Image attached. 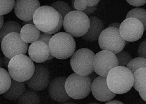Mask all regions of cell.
<instances>
[{"label": "cell", "instance_id": "1", "mask_svg": "<svg viewBox=\"0 0 146 104\" xmlns=\"http://www.w3.org/2000/svg\"><path fill=\"white\" fill-rule=\"evenodd\" d=\"M34 24L42 33L55 34L62 28L63 19L60 13L51 6H40L33 16Z\"/></svg>", "mask_w": 146, "mask_h": 104}, {"label": "cell", "instance_id": "2", "mask_svg": "<svg viewBox=\"0 0 146 104\" xmlns=\"http://www.w3.org/2000/svg\"><path fill=\"white\" fill-rule=\"evenodd\" d=\"M106 80L111 91L119 95L128 92L134 83L133 74L127 68L121 66H117L111 70Z\"/></svg>", "mask_w": 146, "mask_h": 104}, {"label": "cell", "instance_id": "3", "mask_svg": "<svg viewBox=\"0 0 146 104\" xmlns=\"http://www.w3.org/2000/svg\"><path fill=\"white\" fill-rule=\"evenodd\" d=\"M48 46L54 58L64 60L72 55L75 51L76 44L71 35L66 32H60L53 35Z\"/></svg>", "mask_w": 146, "mask_h": 104}, {"label": "cell", "instance_id": "4", "mask_svg": "<svg viewBox=\"0 0 146 104\" xmlns=\"http://www.w3.org/2000/svg\"><path fill=\"white\" fill-rule=\"evenodd\" d=\"M8 72L12 79L26 82L34 74L35 64L26 55H19L11 59L8 67Z\"/></svg>", "mask_w": 146, "mask_h": 104}, {"label": "cell", "instance_id": "5", "mask_svg": "<svg viewBox=\"0 0 146 104\" xmlns=\"http://www.w3.org/2000/svg\"><path fill=\"white\" fill-rule=\"evenodd\" d=\"M63 26L66 33L74 37H80L89 30L90 19L82 12L72 11L63 19Z\"/></svg>", "mask_w": 146, "mask_h": 104}, {"label": "cell", "instance_id": "6", "mask_svg": "<svg viewBox=\"0 0 146 104\" xmlns=\"http://www.w3.org/2000/svg\"><path fill=\"white\" fill-rule=\"evenodd\" d=\"M92 83L88 75L83 76L74 73L66 78L65 88L69 97L75 99H82L90 95Z\"/></svg>", "mask_w": 146, "mask_h": 104}, {"label": "cell", "instance_id": "7", "mask_svg": "<svg viewBox=\"0 0 146 104\" xmlns=\"http://www.w3.org/2000/svg\"><path fill=\"white\" fill-rule=\"evenodd\" d=\"M95 54L88 48H81L71 56L70 64L74 73L87 76L94 72L93 63Z\"/></svg>", "mask_w": 146, "mask_h": 104}, {"label": "cell", "instance_id": "8", "mask_svg": "<svg viewBox=\"0 0 146 104\" xmlns=\"http://www.w3.org/2000/svg\"><path fill=\"white\" fill-rule=\"evenodd\" d=\"M98 43L102 50L110 51L116 55L122 51L126 41L121 38L119 29L107 28L102 31Z\"/></svg>", "mask_w": 146, "mask_h": 104}, {"label": "cell", "instance_id": "9", "mask_svg": "<svg viewBox=\"0 0 146 104\" xmlns=\"http://www.w3.org/2000/svg\"><path fill=\"white\" fill-rule=\"evenodd\" d=\"M1 43L3 53L11 59L19 55L26 54L28 50V44L23 41L19 33L9 34L3 38Z\"/></svg>", "mask_w": 146, "mask_h": 104}, {"label": "cell", "instance_id": "10", "mask_svg": "<svg viewBox=\"0 0 146 104\" xmlns=\"http://www.w3.org/2000/svg\"><path fill=\"white\" fill-rule=\"evenodd\" d=\"M118 66L116 55L112 52L102 50L95 54L94 60V70L99 76L107 77L109 72Z\"/></svg>", "mask_w": 146, "mask_h": 104}, {"label": "cell", "instance_id": "11", "mask_svg": "<svg viewBox=\"0 0 146 104\" xmlns=\"http://www.w3.org/2000/svg\"><path fill=\"white\" fill-rule=\"evenodd\" d=\"M120 34L126 42L138 41L144 34V26L141 21L133 18H126L121 23Z\"/></svg>", "mask_w": 146, "mask_h": 104}, {"label": "cell", "instance_id": "12", "mask_svg": "<svg viewBox=\"0 0 146 104\" xmlns=\"http://www.w3.org/2000/svg\"><path fill=\"white\" fill-rule=\"evenodd\" d=\"M50 82L49 70L40 64L35 65V70L32 77L25 82L29 88L35 91H40L46 88Z\"/></svg>", "mask_w": 146, "mask_h": 104}, {"label": "cell", "instance_id": "13", "mask_svg": "<svg viewBox=\"0 0 146 104\" xmlns=\"http://www.w3.org/2000/svg\"><path fill=\"white\" fill-rule=\"evenodd\" d=\"M40 6V3L38 0H17L14 6V12L17 17L23 21H31L34 13Z\"/></svg>", "mask_w": 146, "mask_h": 104}, {"label": "cell", "instance_id": "14", "mask_svg": "<svg viewBox=\"0 0 146 104\" xmlns=\"http://www.w3.org/2000/svg\"><path fill=\"white\" fill-rule=\"evenodd\" d=\"M91 92L96 99L102 102L112 100L117 95L108 88L106 77L100 76L92 82Z\"/></svg>", "mask_w": 146, "mask_h": 104}, {"label": "cell", "instance_id": "15", "mask_svg": "<svg viewBox=\"0 0 146 104\" xmlns=\"http://www.w3.org/2000/svg\"><path fill=\"white\" fill-rule=\"evenodd\" d=\"M66 79V77L58 76L53 79L48 85L49 95L54 100L58 103H66L70 99L65 88Z\"/></svg>", "mask_w": 146, "mask_h": 104}, {"label": "cell", "instance_id": "16", "mask_svg": "<svg viewBox=\"0 0 146 104\" xmlns=\"http://www.w3.org/2000/svg\"><path fill=\"white\" fill-rule=\"evenodd\" d=\"M28 51L29 58L32 61L38 63L46 61L51 53L49 46L40 41L32 43L29 47Z\"/></svg>", "mask_w": 146, "mask_h": 104}, {"label": "cell", "instance_id": "17", "mask_svg": "<svg viewBox=\"0 0 146 104\" xmlns=\"http://www.w3.org/2000/svg\"><path fill=\"white\" fill-rule=\"evenodd\" d=\"M90 26L87 33L82 37L84 40L90 42H95L99 39V36L104 28V23L98 17L90 16Z\"/></svg>", "mask_w": 146, "mask_h": 104}, {"label": "cell", "instance_id": "18", "mask_svg": "<svg viewBox=\"0 0 146 104\" xmlns=\"http://www.w3.org/2000/svg\"><path fill=\"white\" fill-rule=\"evenodd\" d=\"M133 86L139 93L141 98L146 100V68L137 70L133 74Z\"/></svg>", "mask_w": 146, "mask_h": 104}, {"label": "cell", "instance_id": "19", "mask_svg": "<svg viewBox=\"0 0 146 104\" xmlns=\"http://www.w3.org/2000/svg\"><path fill=\"white\" fill-rule=\"evenodd\" d=\"M40 32L34 24H27L21 28L20 32L23 41L27 43H31L38 41Z\"/></svg>", "mask_w": 146, "mask_h": 104}, {"label": "cell", "instance_id": "20", "mask_svg": "<svg viewBox=\"0 0 146 104\" xmlns=\"http://www.w3.org/2000/svg\"><path fill=\"white\" fill-rule=\"evenodd\" d=\"M26 90V85L25 82L16 81L12 79L10 86L7 91L3 94V95L7 99L17 100L19 99Z\"/></svg>", "mask_w": 146, "mask_h": 104}, {"label": "cell", "instance_id": "21", "mask_svg": "<svg viewBox=\"0 0 146 104\" xmlns=\"http://www.w3.org/2000/svg\"><path fill=\"white\" fill-rule=\"evenodd\" d=\"M21 28L20 24L15 21L9 20L4 22L0 29V42L1 43L3 38L9 34L13 33L20 34Z\"/></svg>", "mask_w": 146, "mask_h": 104}, {"label": "cell", "instance_id": "22", "mask_svg": "<svg viewBox=\"0 0 146 104\" xmlns=\"http://www.w3.org/2000/svg\"><path fill=\"white\" fill-rule=\"evenodd\" d=\"M40 98L36 91L27 90L18 99V104H40Z\"/></svg>", "mask_w": 146, "mask_h": 104}, {"label": "cell", "instance_id": "23", "mask_svg": "<svg viewBox=\"0 0 146 104\" xmlns=\"http://www.w3.org/2000/svg\"><path fill=\"white\" fill-rule=\"evenodd\" d=\"M12 78L8 71L0 68V95L7 91L11 84Z\"/></svg>", "mask_w": 146, "mask_h": 104}, {"label": "cell", "instance_id": "24", "mask_svg": "<svg viewBox=\"0 0 146 104\" xmlns=\"http://www.w3.org/2000/svg\"><path fill=\"white\" fill-rule=\"evenodd\" d=\"M133 18L139 20L144 26V30L146 29V11L145 9L140 8H136L130 11L127 16L126 18Z\"/></svg>", "mask_w": 146, "mask_h": 104}, {"label": "cell", "instance_id": "25", "mask_svg": "<svg viewBox=\"0 0 146 104\" xmlns=\"http://www.w3.org/2000/svg\"><path fill=\"white\" fill-rule=\"evenodd\" d=\"M51 6L60 13L63 19L68 13L72 11L69 4L63 1L55 2L51 4Z\"/></svg>", "mask_w": 146, "mask_h": 104}, {"label": "cell", "instance_id": "26", "mask_svg": "<svg viewBox=\"0 0 146 104\" xmlns=\"http://www.w3.org/2000/svg\"><path fill=\"white\" fill-rule=\"evenodd\" d=\"M127 68L133 75L137 70L146 68V59L141 57L132 59L128 64Z\"/></svg>", "mask_w": 146, "mask_h": 104}, {"label": "cell", "instance_id": "27", "mask_svg": "<svg viewBox=\"0 0 146 104\" xmlns=\"http://www.w3.org/2000/svg\"><path fill=\"white\" fill-rule=\"evenodd\" d=\"M118 60V66L126 67L132 59V56L126 51H121L116 54Z\"/></svg>", "mask_w": 146, "mask_h": 104}, {"label": "cell", "instance_id": "28", "mask_svg": "<svg viewBox=\"0 0 146 104\" xmlns=\"http://www.w3.org/2000/svg\"><path fill=\"white\" fill-rule=\"evenodd\" d=\"M15 1H0V16L9 13L14 8Z\"/></svg>", "mask_w": 146, "mask_h": 104}, {"label": "cell", "instance_id": "29", "mask_svg": "<svg viewBox=\"0 0 146 104\" xmlns=\"http://www.w3.org/2000/svg\"><path fill=\"white\" fill-rule=\"evenodd\" d=\"M74 8L75 11L83 12L87 8L86 1H74Z\"/></svg>", "mask_w": 146, "mask_h": 104}, {"label": "cell", "instance_id": "30", "mask_svg": "<svg viewBox=\"0 0 146 104\" xmlns=\"http://www.w3.org/2000/svg\"><path fill=\"white\" fill-rule=\"evenodd\" d=\"M146 40L142 41L139 45L137 50V54L139 57L146 58Z\"/></svg>", "mask_w": 146, "mask_h": 104}, {"label": "cell", "instance_id": "31", "mask_svg": "<svg viewBox=\"0 0 146 104\" xmlns=\"http://www.w3.org/2000/svg\"><path fill=\"white\" fill-rule=\"evenodd\" d=\"M53 35L47 34L44 33L40 32L38 41H42L49 45V42Z\"/></svg>", "mask_w": 146, "mask_h": 104}, {"label": "cell", "instance_id": "32", "mask_svg": "<svg viewBox=\"0 0 146 104\" xmlns=\"http://www.w3.org/2000/svg\"><path fill=\"white\" fill-rule=\"evenodd\" d=\"M127 2L130 5L134 6H141L145 5L146 3L145 0L144 1H127Z\"/></svg>", "mask_w": 146, "mask_h": 104}, {"label": "cell", "instance_id": "33", "mask_svg": "<svg viewBox=\"0 0 146 104\" xmlns=\"http://www.w3.org/2000/svg\"><path fill=\"white\" fill-rule=\"evenodd\" d=\"M97 8V5L94 6H87L86 9L84 11L82 12H83L88 16L92 15L95 11Z\"/></svg>", "mask_w": 146, "mask_h": 104}, {"label": "cell", "instance_id": "34", "mask_svg": "<svg viewBox=\"0 0 146 104\" xmlns=\"http://www.w3.org/2000/svg\"><path fill=\"white\" fill-rule=\"evenodd\" d=\"M10 61L11 59H10V58H7L5 55L3 56V58H2V61L3 64L4 65V67H6V68H8Z\"/></svg>", "mask_w": 146, "mask_h": 104}, {"label": "cell", "instance_id": "35", "mask_svg": "<svg viewBox=\"0 0 146 104\" xmlns=\"http://www.w3.org/2000/svg\"><path fill=\"white\" fill-rule=\"evenodd\" d=\"M86 1L88 6H94L98 5L100 1Z\"/></svg>", "mask_w": 146, "mask_h": 104}, {"label": "cell", "instance_id": "36", "mask_svg": "<svg viewBox=\"0 0 146 104\" xmlns=\"http://www.w3.org/2000/svg\"><path fill=\"white\" fill-rule=\"evenodd\" d=\"M88 76H89V78H90L92 82L93 81H94L96 79V78L99 76V75H97L96 73H95L94 72H93L91 73V74L88 75Z\"/></svg>", "mask_w": 146, "mask_h": 104}, {"label": "cell", "instance_id": "37", "mask_svg": "<svg viewBox=\"0 0 146 104\" xmlns=\"http://www.w3.org/2000/svg\"><path fill=\"white\" fill-rule=\"evenodd\" d=\"M121 23H111L108 26V28H113L119 29Z\"/></svg>", "mask_w": 146, "mask_h": 104}, {"label": "cell", "instance_id": "38", "mask_svg": "<svg viewBox=\"0 0 146 104\" xmlns=\"http://www.w3.org/2000/svg\"><path fill=\"white\" fill-rule=\"evenodd\" d=\"M104 104H124L121 101L118 100H111L108 101Z\"/></svg>", "mask_w": 146, "mask_h": 104}, {"label": "cell", "instance_id": "39", "mask_svg": "<svg viewBox=\"0 0 146 104\" xmlns=\"http://www.w3.org/2000/svg\"><path fill=\"white\" fill-rule=\"evenodd\" d=\"M4 23V17L3 16H0V29Z\"/></svg>", "mask_w": 146, "mask_h": 104}, {"label": "cell", "instance_id": "40", "mask_svg": "<svg viewBox=\"0 0 146 104\" xmlns=\"http://www.w3.org/2000/svg\"><path fill=\"white\" fill-rule=\"evenodd\" d=\"M34 24V23H33V20H31V21H24L23 22V25H27V24Z\"/></svg>", "mask_w": 146, "mask_h": 104}, {"label": "cell", "instance_id": "41", "mask_svg": "<svg viewBox=\"0 0 146 104\" xmlns=\"http://www.w3.org/2000/svg\"><path fill=\"white\" fill-rule=\"evenodd\" d=\"M3 66V64L2 58L0 55V68H2Z\"/></svg>", "mask_w": 146, "mask_h": 104}, {"label": "cell", "instance_id": "42", "mask_svg": "<svg viewBox=\"0 0 146 104\" xmlns=\"http://www.w3.org/2000/svg\"><path fill=\"white\" fill-rule=\"evenodd\" d=\"M54 58V56L52 55L51 54H50V55L48 56V58L47 60V61H50V60H52L53 58Z\"/></svg>", "mask_w": 146, "mask_h": 104}, {"label": "cell", "instance_id": "43", "mask_svg": "<svg viewBox=\"0 0 146 104\" xmlns=\"http://www.w3.org/2000/svg\"><path fill=\"white\" fill-rule=\"evenodd\" d=\"M63 104H76L74 103H71V102H66V103H64Z\"/></svg>", "mask_w": 146, "mask_h": 104}, {"label": "cell", "instance_id": "44", "mask_svg": "<svg viewBox=\"0 0 146 104\" xmlns=\"http://www.w3.org/2000/svg\"><path fill=\"white\" fill-rule=\"evenodd\" d=\"M88 104H101L98 103H89Z\"/></svg>", "mask_w": 146, "mask_h": 104}]
</instances>
